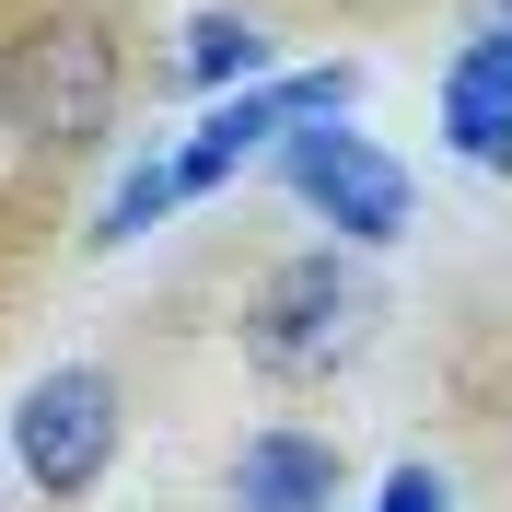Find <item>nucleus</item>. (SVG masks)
I'll list each match as a JSON object with an SVG mask.
<instances>
[{
    "instance_id": "obj_1",
    "label": "nucleus",
    "mask_w": 512,
    "mask_h": 512,
    "mask_svg": "<svg viewBox=\"0 0 512 512\" xmlns=\"http://www.w3.org/2000/svg\"><path fill=\"white\" fill-rule=\"evenodd\" d=\"M373 338V280H361L350 256H280L268 280H256V303H245V361L256 373H280V384H315V373H338V361Z\"/></svg>"
},
{
    "instance_id": "obj_2",
    "label": "nucleus",
    "mask_w": 512,
    "mask_h": 512,
    "mask_svg": "<svg viewBox=\"0 0 512 512\" xmlns=\"http://www.w3.org/2000/svg\"><path fill=\"white\" fill-rule=\"evenodd\" d=\"M0 105H12V128L47 140V152H94L105 128H117V35L82 24V12L35 24L24 47H12V70H0Z\"/></svg>"
},
{
    "instance_id": "obj_3",
    "label": "nucleus",
    "mask_w": 512,
    "mask_h": 512,
    "mask_svg": "<svg viewBox=\"0 0 512 512\" xmlns=\"http://www.w3.org/2000/svg\"><path fill=\"white\" fill-rule=\"evenodd\" d=\"M280 175H291V198H303L338 245H396V233H408V163L384 152V140H361V128H338V117L291 128Z\"/></svg>"
},
{
    "instance_id": "obj_4",
    "label": "nucleus",
    "mask_w": 512,
    "mask_h": 512,
    "mask_svg": "<svg viewBox=\"0 0 512 512\" xmlns=\"http://www.w3.org/2000/svg\"><path fill=\"white\" fill-rule=\"evenodd\" d=\"M12 466H24L47 501H82V489L117 466V373H94V361L35 373L24 408H12Z\"/></svg>"
},
{
    "instance_id": "obj_5",
    "label": "nucleus",
    "mask_w": 512,
    "mask_h": 512,
    "mask_svg": "<svg viewBox=\"0 0 512 512\" xmlns=\"http://www.w3.org/2000/svg\"><path fill=\"white\" fill-rule=\"evenodd\" d=\"M443 140L478 163V175H512V24H489V35L454 47V70H443Z\"/></svg>"
},
{
    "instance_id": "obj_6",
    "label": "nucleus",
    "mask_w": 512,
    "mask_h": 512,
    "mask_svg": "<svg viewBox=\"0 0 512 512\" xmlns=\"http://www.w3.org/2000/svg\"><path fill=\"white\" fill-rule=\"evenodd\" d=\"M222 512H338V443L315 431H245L233 443Z\"/></svg>"
},
{
    "instance_id": "obj_7",
    "label": "nucleus",
    "mask_w": 512,
    "mask_h": 512,
    "mask_svg": "<svg viewBox=\"0 0 512 512\" xmlns=\"http://www.w3.org/2000/svg\"><path fill=\"white\" fill-rule=\"evenodd\" d=\"M187 82L198 94H233V82L256 94V82H280V70H268V35H256L245 12H198L187 24Z\"/></svg>"
},
{
    "instance_id": "obj_8",
    "label": "nucleus",
    "mask_w": 512,
    "mask_h": 512,
    "mask_svg": "<svg viewBox=\"0 0 512 512\" xmlns=\"http://www.w3.org/2000/svg\"><path fill=\"white\" fill-rule=\"evenodd\" d=\"M163 210H175V152H152V163H128V175H117V198H105L94 245H140Z\"/></svg>"
},
{
    "instance_id": "obj_9",
    "label": "nucleus",
    "mask_w": 512,
    "mask_h": 512,
    "mask_svg": "<svg viewBox=\"0 0 512 512\" xmlns=\"http://www.w3.org/2000/svg\"><path fill=\"white\" fill-rule=\"evenodd\" d=\"M373 512H454V489L431 478V466H396V478H384V501Z\"/></svg>"
}]
</instances>
